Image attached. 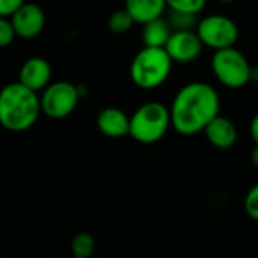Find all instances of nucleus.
<instances>
[{"mask_svg": "<svg viewBox=\"0 0 258 258\" xmlns=\"http://www.w3.org/2000/svg\"><path fill=\"white\" fill-rule=\"evenodd\" d=\"M221 3H233V2H236V0H219Z\"/></svg>", "mask_w": 258, "mask_h": 258, "instance_id": "25", "label": "nucleus"}, {"mask_svg": "<svg viewBox=\"0 0 258 258\" xmlns=\"http://www.w3.org/2000/svg\"><path fill=\"white\" fill-rule=\"evenodd\" d=\"M163 48L172 63H190L201 56L204 45L195 30H172Z\"/></svg>", "mask_w": 258, "mask_h": 258, "instance_id": "8", "label": "nucleus"}, {"mask_svg": "<svg viewBox=\"0 0 258 258\" xmlns=\"http://www.w3.org/2000/svg\"><path fill=\"white\" fill-rule=\"evenodd\" d=\"M219 94L210 83H187L175 94L169 107L171 125L183 136H195L219 115Z\"/></svg>", "mask_w": 258, "mask_h": 258, "instance_id": "1", "label": "nucleus"}, {"mask_svg": "<svg viewBox=\"0 0 258 258\" xmlns=\"http://www.w3.org/2000/svg\"><path fill=\"white\" fill-rule=\"evenodd\" d=\"M42 91L44 92L39 97L41 113L51 119H62L76 110L79 100L83 97V92H86V88L71 82H54Z\"/></svg>", "mask_w": 258, "mask_h": 258, "instance_id": "6", "label": "nucleus"}, {"mask_svg": "<svg viewBox=\"0 0 258 258\" xmlns=\"http://www.w3.org/2000/svg\"><path fill=\"white\" fill-rule=\"evenodd\" d=\"M172 68V60L165 48L144 47L132 60L130 77L141 89H156L162 86Z\"/></svg>", "mask_w": 258, "mask_h": 258, "instance_id": "3", "label": "nucleus"}, {"mask_svg": "<svg viewBox=\"0 0 258 258\" xmlns=\"http://www.w3.org/2000/svg\"><path fill=\"white\" fill-rule=\"evenodd\" d=\"M41 115L39 97L20 82L8 83L0 91V125L9 132L29 130Z\"/></svg>", "mask_w": 258, "mask_h": 258, "instance_id": "2", "label": "nucleus"}, {"mask_svg": "<svg viewBox=\"0 0 258 258\" xmlns=\"http://www.w3.org/2000/svg\"><path fill=\"white\" fill-rule=\"evenodd\" d=\"M0 258H2V255H0Z\"/></svg>", "mask_w": 258, "mask_h": 258, "instance_id": "27", "label": "nucleus"}, {"mask_svg": "<svg viewBox=\"0 0 258 258\" xmlns=\"http://www.w3.org/2000/svg\"><path fill=\"white\" fill-rule=\"evenodd\" d=\"M204 135L207 141L219 150H228L231 148L237 141V128L231 119L227 116H215L207 127L204 128Z\"/></svg>", "mask_w": 258, "mask_h": 258, "instance_id": "11", "label": "nucleus"}, {"mask_svg": "<svg viewBox=\"0 0 258 258\" xmlns=\"http://www.w3.org/2000/svg\"><path fill=\"white\" fill-rule=\"evenodd\" d=\"M249 132H251V138L255 142V145H258V113L252 118L251 125H249Z\"/></svg>", "mask_w": 258, "mask_h": 258, "instance_id": "22", "label": "nucleus"}, {"mask_svg": "<svg viewBox=\"0 0 258 258\" xmlns=\"http://www.w3.org/2000/svg\"><path fill=\"white\" fill-rule=\"evenodd\" d=\"M23 3L24 0H0V17H12Z\"/></svg>", "mask_w": 258, "mask_h": 258, "instance_id": "21", "label": "nucleus"}, {"mask_svg": "<svg viewBox=\"0 0 258 258\" xmlns=\"http://www.w3.org/2000/svg\"><path fill=\"white\" fill-rule=\"evenodd\" d=\"M195 32L204 47L216 50L234 47L239 39V27L234 20L225 15L213 14L197 23Z\"/></svg>", "mask_w": 258, "mask_h": 258, "instance_id": "7", "label": "nucleus"}, {"mask_svg": "<svg viewBox=\"0 0 258 258\" xmlns=\"http://www.w3.org/2000/svg\"><path fill=\"white\" fill-rule=\"evenodd\" d=\"M51 80V67L44 57H30L27 59L18 73V82L29 88L33 92L42 91L50 85Z\"/></svg>", "mask_w": 258, "mask_h": 258, "instance_id": "10", "label": "nucleus"}, {"mask_svg": "<svg viewBox=\"0 0 258 258\" xmlns=\"http://www.w3.org/2000/svg\"><path fill=\"white\" fill-rule=\"evenodd\" d=\"M11 23L17 38L33 39L42 32L45 24V15L41 6L24 2L11 17Z\"/></svg>", "mask_w": 258, "mask_h": 258, "instance_id": "9", "label": "nucleus"}, {"mask_svg": "<svg viewBox=\"0 0 258 258\" xmlns=\"http://www.w3.org/2000/svg\"><path fill=\"white\" fill-rule=\"evenodd\" d=\"M135 24V20L132 18V15L125 11V8L115 11L109 20H107V26L113 33H125L127 30L132 29V26Z\"/></svg>", "mask_w": 258, "mask_h": 258, "instance_id": "16", "label": "nucleus"}, {"mask_svg": "<svg viewBox=\"0 0 258 258\" xmlns=\"http://www.w3.org/2000/svg\"><path fill=\"white\" fill-rule=\"evenodd\" d=\"M97 127L107 138H122L128 135L130 116L118 107H106L97 116Z\"/></svg>", "mask_w": 258, "mask_h": 258, "instance_id": "12", "label": "nucleus"}, {"mask_svg": "<svg viewBox=\"0 0 258 258\" xmlns=\"http://www.w3.org/2000/svg\"><path fill=\"white\" fill-rule=\"evenodd\" d=\"M171 127L169 107L159 101H150L136 109L130 116L128 135L141 144L159 142Z\"/></svg>", "mask_w": 258, "mask_h": 258, "instance_id": "4", "label": "nucleus"}, {"mask_svg": "<svg viewBox=\"0 0 258 258\" xmlns=\"http://www.w3.org/2000/svg\"><path fill=\"white\" fill-rule=\"evenodd\" d=\"M15 38H17V35H15L11 20L0 17V48L11 45Z\"/></svg>", "mask_w": 258, "mask_h": 258, "instance_id": "20", "label": "nucleus"}, {"mask_svg": "<svg viewBox=\"0 0 258 258\" xmlns=\"http://www.w3.org/2000/svg\"><path fill=\"white\" fill-rule=\"evenodd\" d=\"M95 251V239L89 233H79L71 240V252L74 257L89 258Z\"/></svg>", "mask_w": 258, "mask_h": 258, "instance_id": "15", "label": "nucleus"}, {"mask_svg": "<svg viewBox=\"0 0 258 258\" xmlns=\"http://www.w3.org/2000/svg\"><path fill=\"white\" fill-rule=\"evenodd\" d=\"M172 33L169 23L165 18H156L144 24L142 29V42L144 47H156L163 48Z\"/></svg>", "mask_w": 258, "mask_h": 258, "instance_id": "14", "label": "nucleus"}, {"mask_svg": "<svg viewBox=\"0 0 258 258\" xmlns=\"http://www.w3.org/2000/svg\"><path fill=\"white\" fill-rule=\"evenodd\" d=\"M172 30H194L197 27V15L184 14V12H175L171 11L169 18L166 20Z\"/></svg>", "mask_w": 258, "mask_h": 258, "instance_id": "18", "label": "nucleus"}, {"mask_svg": "<svg viewBox=\"0 0 258 258\" xmlns=\"http://www.w3.org/2000/svg\"><path fill=\"white\" fill-rule=\"evenodd\" d=\"M70 258H79V257H74V255H71V257H70Z\"/></svg>", "mask_w": 258, "mask_h": 258, "instance_id": "26", "label": "nucleus"}, {"mask_svg": "<svg viewBox=\"0 0 258 258\" xmlns=\"http://www.w3.org/2000/svg\"><path fill=\"white\" fill-rule=\"evenodd\" d=\"M243 206H245L246 215H248L251 219H254V221H257L258 222V183L257 184H254V186L248 190V194H246V197H245V201H243Z\"/></svg>", "mask_w": 258, "mask_h": 258, "instance_id": "19", "label": "nucleus"}, {"mask_svg": "<svg viewBox=\"0 0 258 258\" xmlns=\"http://www.w3.org/2000/svg\"><path fill=\"white\" fill-rule=\"evenodd\" d=\"M252 65L236 47L216 50L212 59V70L216 79L230 89H240L251 82Z\"/></svg>", "mask_w": 258, "mask_h": 258, "instance_id": "5", "label": "nucleus"}, {"mask_svg": "<svg viewBox=\"0 0 258 258\" xmlns=\"http://www.w3.org/2000/svg\"><path fill=\"white\" fill-rule=\"evenodd\" d=\"M165 2H166V8H169L171 11L192 14V15L201 12L207 5V0H165Z\"/></svg>", "mask_w": 258, "mask_h": 258, "instance_id": "17", "label": "nucleus"}, {"mask_svg": "<svg viewBox=\"0 0 258 258\" xmlns=\"http://www.w3.org/2000/svg\"><path fill=\"white\" fill-rule=\"evenodd\" d=\"M125 11L132 15L135 23L145 24L160 18L166 9L165 0H125Z\"/></svg>", "mask_w": 258, "mask_h": 258, "instance_id": "13", "label": "nucleus"}, {"mask_svg": "<svg viewBox=\"0 0 258 258\" xmlns=\"http://www.w3.org/2000/svg\"><path fill=\"white\" fill-rule=\"evenodd\" d=\"M251 82H258V67L251 68Z\"/></svg>", "mask_w": 258, "mask_h": 258, "instance_id": "24", "label": "nucleus"}, {"mask_svg": "<svg viewBox=\"0 0 258 258\" xmlns=\"http://www.w3.org/2000/svg\"><path fill=\"white\" fill-rule=\"evenodd\" d=\"M251 163L258 168V145H255V148L252 150V153H251Z\"/></svg>", "mask_w": 258, "mask_h": 258, "instance_id": "23", "label": "nucleus"}]
</instances>
